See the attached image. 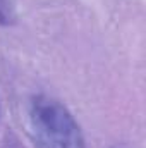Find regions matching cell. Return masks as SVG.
<instances>
[{
    "label": "cell",
    "instance_id": "6da1fadb",
    "mask_svg": "<svg viewBox=\"0 0 146 148\" xmlns=\"http://www.w3.org/2000/svg\"><path fill=\"white\" fill-rule=\"evenodd\" d=\"M28 131L36 148H86L72 114L46 95H38L29 102Z\"/></svg>",
    "mask_w": 146,
    "mask_h": 148
},
{
    "label": "cell",
    "instance_id": "7a4b0ae2",
    "mask_svg": "<svg viewBox=\"0 0 146 148\" xmlns=\"http://www.w3.org/2000/svg\"><path fill=\"white\" fill-rule=\"evenodd\" d=\"M16 23V12L10 0H0V26H10Z\"/></svg>",
    "mask_w": 146,
    "mask_h": 148
}]
</instances>
